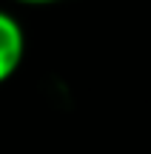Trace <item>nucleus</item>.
I'll use <instances>...</instances> for the list:
<instances>
[{
  "instance_id": "f257e3e1",
  "label": "nucleus",
  "mask_w": 151,
  "mask_h": 154,
  "mask_svg": "<svg viewBox=\"0 0 151 154\" xmlns=\"http://www.w3.org/2000/svg\"><path fill=\"white\" fill-rule=\"evenodd\" d=\"M26 54V34L14 14L0 9V86L17 74Z\"/></svg>"
},
{
  "instance_id": "f03ea898",
  "label": "nucleus",
  "mask_w": 151,
  "mask_h": 154,
  "mask_svg": "<svg viewBox=\"0 0 151 154\" xmlns=\"http://www.w3.org/2000/svg\"><path fill=\"white\" fill-rule=\"evenodd\" d=\"M14 3H23V6H49V3H60V0H14Z\"/></svg>"
}]
</instances>
